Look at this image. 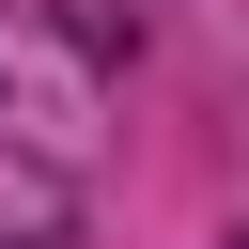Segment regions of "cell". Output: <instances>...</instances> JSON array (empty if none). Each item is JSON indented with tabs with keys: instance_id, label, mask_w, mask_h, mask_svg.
Listing matches in <instances>:
<instances>
[{
	"instance_id": "6da1fadb",
	"label": "cell",
	"mask_w": 249,
	"mask_h": 249,
	"mask_svg": "<svg viewBox=\"0 0 249 249\" xmlns=\"http://www.w3.org/2000/svg\"><path fill=\"white\" fill-rule=\"evenodd\" d=\"M62 31H78V62H140V0H62Z\"/></svg>"
},
{
	"instance_id": "7a4b0ae2",
	"label": "cell",
	"mask_w": 249,
	"mask_h": 249,
	"mask_svg": "<svg viewBox=\"0 0 249 249\" xmlns=\"http://www.w3.org/2000/svg\"><path fill=\"white\" fill-rule=\"evenodd\" d=\"M233 249H249V218H233Z\"/></svg>"
}]
</instances>
